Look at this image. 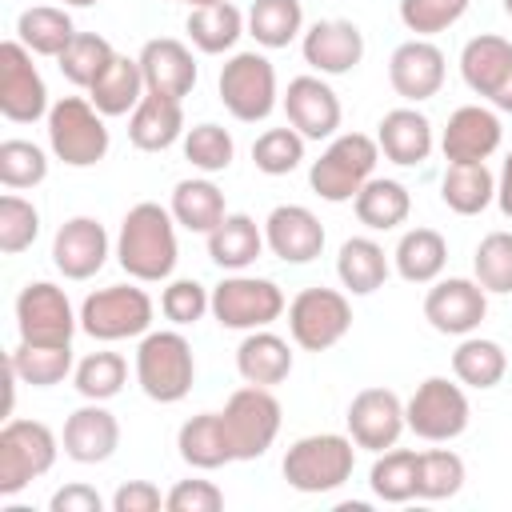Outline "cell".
Masks as SVG:
<instances>
[{"mask_svg": "<svg viewBox=\"0 0 512 512\" xmlns=\"http://www.w3.org/2000/svg\"><path fill=\"white\" fill-rule=\"evenodd\" d=\"M176 216L172 208L156 200H140L124 212L120 232H116V264L140 280V284H160L172 276L180 260V240H176Z\"/></svg>", "mask_w": 512, "mask_h": 512, "instance_id": "6da1fadb", "label": "cell"}, {"mask_svg": "<svg viewBox=\"0 0 512 512\" xmlns=\"http://www.w3.org/2000/svg\"><path fill=\"white\" fill-rule=\"evenodd\" d=\"M136 384L156 404H180L196 380V356L180 328L144 332L136 344Z\"/></svg>", "mask_w": 512, "mask_h": 512, "instance_id": "7a4b0ae2", "label": "cell"}, {"mask_svg": "<svg viewBox=\"0 0 512 512\" xmlns=\"http://www.w3.org/2000/svg\"><path fill=\"white\" fill-rule=\"evenodd\" d=\"M356 468V444L352 436L340 432H312L288 444L280 472L288 480V488L304 492V496H320V492H336L340 484L352 480Z\"/></svg>", "mask_w": 512, "mask_h": 512, "instance_id": "3957f363", "label": "cell"}, {"mask_svg": "<svg viewBox=\"0 0 512 512\" xmlns=\"http://www.w3.org/2000/svg\"><path fill=\"white\" fill-rule=\"evenodd\" d=\"M376 160H380V144L376 136L364 132H336L328 140V148L320 152V160H312L308 168V184L320 200L328 204H348L356 200V192L376 176Z\"/></svg>", "mask_w": 512, "mask_h": 512, "instance_id": "277c9868", "label": "cell"}, {"mask_svg": "<svg viewBox=\"0 0 512 512\" xmlns=\"http://www.w3.org/2000/svg\"><path fill=\"white\" fill-rule=\"evenodd\" d=\"M108 116L88 96H60L48 112V148L68 168H92L108 156Z\"/></svg>", "mask_w": 512, "mask_h": 512, "instance_id": "5b68a950", "label": "cell"}, {"mask_svg": "<svg viewBox=\"0 0 512 512\" xmlns=\"http://www.w3.org/2000/svg\"><path fill=\"white\" fill-rule=\"evenodd\" d=\"M152 316L156 304L152 296L136 284H108L84 296L80 304V332H88L100 344H116V340H140L144 332H152Z\"/></svg>", "mask_w": 512, "mask_h": 512, "instance_id": "8992f818", "label": "cell"}, {"mask_svg": "<svg viewBox=\"0 0 512 512\" xmlns=\"http://www.w3.org/2000/svg\"><path fill=\"white\" fill-rule=\"evenodd\" d=\"M404 420H408V432L428 440V444H448L456 436L468 432V420H472V404H468V392L464 384L452 376H428L416 384V392L404 400Z\"/></svg>", "mask_w": 512, "mask_h": 512, "instance_id": "52a82bcc", "label": "cell"}, {"mask_svg": "<svg viewBox=\"0 0 512 512\" xmlns=\"http://www.w3.org/2000/svg\"><path fill=\"white\" fill-rule=\"evenodd\" d=\"M60 436L44 420H4L0 428V496L24 492L32 480L52 472L60 456Z\"/></svg>", "mask_w": 512, "mask_h": 512, "instance_id": "ba28073f", "label": "cell"}, {"mask_svg": "<svg viewBox=\"0 0 512 512\" xmlns=\"http://www.w3.org/2000/svg\"><path fill=\"white\" fill-rule=\"evenodd\" d=\"M216 88H220V104L240 124H260L280 104L276 68H272V60L264 52H232L224 60V68H220Z\"/></svg>", "mask_w": 512, "mask_h": 512, "instance_id": "9c48e42d", "label": "cell"}, {"mask_svg": "<svg viewBox=\"0 0 512 512\" xmlns=\"http://www.w3.org/2000/svg\"><path fill=\"white\" fill-rule=\"evenodd\" d=\"M288 312V300L276 280L268 276H248V272H228L212 288V316L220 328L232 332H256L272 328Z\"/></svg>", "mask_w": 512, "mask_h": 512, "instance_id": "30bf717a", "label": "cell"}, {"mask_svg": "<svg viewBox=\"0 0 512 512\" xmlns=\"http://www.w3.org/2000/svg\"><path fill=\"white\" fill-rule=\"evenodd\" d=\"M352 328V300L340 288H300L288 300V336L304 352L336 348Z\"/></svg>", "mask_w": 512, "mask_h": 512, "instance_id": "8fae6325", "label": "cell"}, {"mask_svg": "<svg viewBox=\"0 0 512 512\" xmlns=\"http://www.w3.org/2000/svg\"><path fill=\"white\" fill-rule=\"evenodd\" d=\"M220 416H224V432H228L232 456L236 460H260L276 444V436H280L284 408L272 396V388L244 384V388H236L228 396V404H224Z\"/></svg>", "mask_w": 512, "mask_h": 512, "instance_id": "7c38bea8", "label": "cell"}, {"mask_svg": "<svg viewBox=\"0 0 512 512\" xmlns=\"http://www.w3.org/2000/svg\"><path fill=\"white\" fill-rule=\"evenodd\" d=\"M80 328V312L52 280H32L16 296V332L24 344H72Z\"/></svg>", "mask_w": 512, "mask_h": 512, "instance_id": "4fadbf2b", "label": "cell"}, {"mask_svg": "<svg viewBox=\"0 0 512 512\" xmlns=\"http://www.w3.org/2000/svg\"><path fill=\"white\" fill-rule=\"evenodd\" d=\"M48 84L32 64V52L12 36L0 44V116L12 124L48 120Z\"/></svg>", "mask_w": 512, "mask_h": 512, "instance_id": "5bb4252c", "label": "cell"}, {"mask_svg": "<svg viewBox=\"0 0 512 512\" xmlns=\"http://www.w3.org/2000/svg\"><path fill=\"white\" fill-rule=\"evenodd\" d=\"M460 76L496 112H512V40L496 32L472 36L460 48Z\"/></svg>", "mask_w": 512, "mask_h": 512, "instance_id": "9a60e30c", "label": "cell"}, {"mask_svg": "<svg viewBox=\"0 0 512 512\" xmlns=\"http://www.w3.org/2000/svg\"><path fill=\"white\" fill-rule=\"evenodd\" d=\"M348 436L356 448L364 452H388L400 444L408 420H404V400L392 392V388H360L352 400H348Z\"/></svg>", "mask_w": 512, "mask_h": 512, "instance_id": "2e32d148", "label": "cell"}, {"mask_svg": "<svg viewBox=\"0 0 512 512\" xmlns=\"http://www.w3.org/2000/svg\"><path fill=\"white\" fill-rule=\"evenodd\" d=\"M280 108L288 116V124L304 136V140H332L340 120H344V108H340V96L336 88L316 76V72H304V76H292L284 96H280Z\"/></svg>", "mask_w": 512, "mask_h": 512, "instance_id": "e0dca14e", "label": "cell"}, {"mask_svg": "<svg viewBox=\"0 0 512 512\" xmlns=\"http://www.w3.org/2000/svg\"><path fill=\"white\" fill-rule=\"evenodd\" d=\"M488 316V292L476 284V276H448L432 280L424 296V320L440 336H472Z\"/></svg>", "mask_w": 512, "mask_h": 512, "instance_id": "ac0fdd59", "label": "cell"}, {"mask_svg": "<svg viewBox=\"0 0 512 512\" xmlns=\"http://www.w3.org/2000/svg\"><path fill=\"white\" fill-rule=\"evenodd\" d=\"M444 72H448L444 52L428 36H412V40L396 44L388 56V84L404 104L432 100L444 88Z\"/></svg>", "mask_w": 512, "mask_h": 512, "instance_id": "d6986e66", "label": "cell"}, {"mask_svg": "<svg viewBox=\"0 0 512 512\" xmlns=\"http://www.w3.org/2000/svg\"><path fill=\"white\" fill-rule=\"evenodd\" d=\"M112 240L96 216H72L52 236V264L64 280H92L108 264Z\"/></svg>", "mask_w": 512, "mask_h": 512, "instance_id": "ffe728a7", "label": "cell"}, {"mask_svg": "<svg viewBox=\"0 0 512 512\" xmlns=\"http://www.w3.org/2000/svg\"><path fill=\"white\" fill-rule=\"evenodd\" d=\"M504 140V124L496 108L488 104H460L444 132H440V152L448 164H484Z\"/></svg>", "mask_w": 512, "mask_h": 512, "instance_id": "44dd1931", "label": "cell"}, {"mask_svg": "<svg viewBox=\"0 0 512 512\" xmlns=\"http://www.w3.org/2000/svg\"><path fill=\"white\" fill-rule=\"evenodd\" d=\"M324 224L304 204H276L264 216V244L284 264H312L324 252Z\"/></svg>", "mask_w": 512, "mask_h": 512, "instance_id": "7402d4cb", "label": "cell"}, {"mask_svg": "<svg viewBox=\"0 0 512 512\" xmlns=\"http://www.w3.org/2000/svg\"><path fill=\"white\" fill-rule=\"evenodd\" d=\"M300 52L316 76H348L364 60V32L352 20H316L300 36Z\"/></svg>", "mask_w": 512, "mask_h": 512, "instance_id": "603a6c76", "label": "cell"}, {"mask_svg": "<svg viewBox=\"0 0 512 512\" xmlns=\"http://www.w3.org/2000/svg\"><path fill=\"white\" fill-rule=\"evenodd\" d=\"M60 444L64 456L76 464H104L120 448V420L104 408V400H88L64 420Z\"/></svg>", "mask_w": 512, "mask_h": 512, "instance_id": "cb8c5ba5", "label": "cell"}, {"mask_svg": "<svg viewBox=\"0 0 512 512\" xmlns=\"http://www.w3.org/2000/svg\"><path fill=\"white\" fill-rule=\"evenodd\" d=\"M140 72H144V84L148 92L156 96H172V100H184L196 80H200V68H196V56L184 40L176 36H156L140 48Z\"/></svg>", "mask_w": 512, "mask_h": 512, "instance_id": "d4e9b609", "label": "cell"}, {"mask_svg": "<svg viewBox=\"0 0 512 512\" xmlns=\"http://www.w3.org/2000/svg\"><path fill=\"white\" fill-rule=\"evenodd\" d=\"M376 144H380L384 160H392L400 168H416V164H424L432 156L436 132H432V120L416 104H400V108H392V112L380 116Z\"/></svg>", "mask_w": 512, "mask_h": 512, "instance_id": "484cf974", "label": "cell"}, {"mask_svg": "<svg viewBox=\"0 0 512 512\" xmlns=\"http://www.w3.org/2000/svg\"><path fill=\"white\" fill-rule=\"evenodd\" d=\"M292 344L272 332V328H256L244 332L240 348H236V372L244 384H260V388H276L292 376Z\"/></svg>", "mask_w": 512, "mask_h": 512, "instance_id": "4316f807", "label": "cell"}, {"mask_svg": "<svg viewBox=\"0 0 512 512\" xmlns=\"http://www.w3.org/2000/svg\"><path fill=\"white\" fill-rule=\"evenodd\" d=\"M184 132H188L184 128V100H172V96L148 92L128 116V140L140 152H164L176 140H184Z\"/></svg>", "mask_w": 512, "mask_h": 512, "instance_id": "83f0119b", "label": "cell"}, {"mask_svg": "<svg viewBox=\"0 0 512 512\" xmlns=\"http://www.w3.org/2000/svg\"><path fill=\"white\" fill-rule=\"evenodd\" d=\"M264 224H256L248 212H228L212 232H208V260L224 272H244L260 260L264 252Z\"/></svg>", "mask_w": 512, "mask_h": 512, "instance_id": "f1b7e54d", "label": "cell"}, {"mask_svg": "<svg viewBox=\"0 0 512 512\" xmlns=\"http://www.w3.org/2000/svg\"><path fill=\"white\" fill-rule=\"evenodd\" d=\"M176 452L196 472H216V468H224V464L236 460L220 412H196V416H188L180 424V432H176Z\"/></svg>", "mask_w": 512, "mask_h": 512, "instance_id": "f546056e", "label": "cell"}, {"mask_svg": "<svg viewBox=\"0 0 512 512\" xmlns=\"http://www.w3.org/2000/svg\"><path fill=\"white\" fill-rule=\"evenodd\" d=\"M388 272L392 264L372 236H348L336 252V276L348 296H372L376 288H384Z\"/></svg>", "mask_w": 512, "mask_h": 512, "instance_id": "4dcf8cb0", "label": "cell"}, {"mask_svg": "<svg viewBox=\"0 0 512 512\" xmlns=\"http://www.w3.org/2000/svg\"><path fill=\"white\" fill-rule=\"evenodd\" d=\"M184 28H188V40L204 56H220V52H232L236 48V40L248 28V16L232 0H216V4H196L188 12V24Z\"/></svg>", "mask_w": 512, "mask_h": 512, "instance_id": "1f68e13d", "label": "cell"}, {"mask_svg": "<svg viewBox=\"0 0 512 512\" xmlns=\"http://www.w3.org/2000/svg\"><path fill=\"white\" fill-rule=\"evenodd\" d=\"M352 208H356V220L368 232H392V228H400L412 216V192L400 180H392V176H372L356 192Z\"/></svg>", "mask_w": 512, "mask_h": 512, "instance_id": "d6a6232c", "label": "cell"}, {"mask_svg": "<svg viewBox=\"0 0 512 512\" xmlns=\"http://www.w3.org/2000/svg\"><path fill=\"white\" fill-rule=\"evenodd\" d=\"M444 264H448V240L436 228H408L396 240L392 268H396L400 280H408V284H432V280H440Z\"/></svg>", "mask_w": 512, "mask_h": 512, "instance_id": "836d02e7", "label": "cell"}, {"mask_svg": "<svg viewBox=\"0 0 512 512\" xmlns=\"http://www.w3.org/2000/svg\"><path fill=\"white\" fill-rule=\"evenodd\" d=\"M148 96V84H144V72H140V60L136 56H120L100 72V80L88 88V100L104 112V116H132V108Z\"/></svg>", "mask_w": 512, "mask_h": 512, "instance_id": "e575fe53", "label": "cell"}, {"mask_svg": "<svg viewBox=\"0 0 512 512\" xmlns=\"http://www.w3.org/2000/svg\"><path fill=\"white\" fill-rule=\"evenodd\" d=\"M440 200L456 216H480L496 204V172L488 164H448L440 176Z\"/></svg>", "mask_w": 512, "mask_h": 512, "instance_id": "d590c367", "label": "cell"}, {"mask_svg": "<svg viewBox=\"0 0 512 512\" xmlns=\"http://www.w3.org/2000/svg\"><path fill=\"white\" fill-rule=\"evenodd\" d=\"M176 224L184 232H200L208 236L224 216H228V204H224V192L208 180V176H192V180H180L172 188V200H168Z\"/></svg>", "mask_w": 512, "mask_h": 512, "instance_id": "8d00e7d4", "label": "cell"}, {"mask_svg": "<svg viewBox=\"0 0 512 512\" xmlns=\"http://www.w3.org/2000/svg\"><path fill=\"white\" fill-rule=\"evenodd\" d=\"M76 36V24L68 16V8H56V4H36V8H24L16 16V40L32 52V56H60Z\"/></svg>", "mask_w": 512, "mask_h": 512, "instance_id": "74e56055", "label": "cell"}, {"mask_svg": "<svg viewBox=\"0 0 512 512\" xmlns=\"http://www.w3.org/2000/svg\"><path fill=\"white\" fill-rule=\"evenodd\" d=\"M508 372V352L488 340V336H460L456 352H452V376L464 384V388H476V392H488L504 380Z\"/></svg>", "mask_w": 512, "mask_h": 512, "instance_id": "f35d334b", "label": "cell"}, {"mask_svg": "<svg viewBox=\"0 0 512 512\" xmlns=\"http://www.w3.org/2000/svg\"><path fill=\"white\" fill-rule=\"evenodd\" d=\"M248 36L260 48H288L296 36H304V4L300 0H252Z\"/></svg>", "mask_w": 512, "mask_h": 512, "instance_id": "ab89813d", "label": "cell"}, {"mask_svg": "<svg viewBox=\"0 0 512 512\" xmlns=\"http://www.w3.org/2000/svg\"><path fill=\"white\" fill-rule=\"evenodd\" d=\"M8 364L16 368L20 384H32V388H52L68 380L76 368L72 344H24V340L8 352Z\"/></svg>", "mask_w": 512, "mask_h": 512, "instance_id": "60d3db41", "label": "cell"}, {"mask_svg": "<svg viewBox=\"0 0 512 512\" xmlns=\"http://www.w3.org/2000/svg\"><path fill=\"white\" fill-rule=\"evenodd\" d=\"M416 464H420V452H412V448L376 452V464L368 472L372 496L384 500V504H408V500H416Z\"/></svg>", "mask_w": 512, "mask_h": 512, "instance_id": "b9f144b4", "label": "cell"}, {"mask_svg": "<svg viewBox=\"0 0 512 512\" xmlns=\"http://www.w3.org/2000/svg\"><path fill=\"white\" fill-rule=\"evenodd\" d=\"M112 60H116V48H112L100 32H76L72 44L56 56V68H60V76H64L72 88H84V92H88Z\"/></svg>", "mask_w": 512, "mask_h": 512, "instance_id": "7bdbcfd3", "label": "cell"}, {"mask_svg": "<svg viewBox=\"0 0 512 512\" xmlns=\"http://www.w3.org/2000/svg\"><path fill=\"white\" fill-rule=\"evenodd\" d=\"M72 384H76V392H80L84 400H104V404H108V400L120 396L124 384H128V360H124L120 352H108V348L88 352L84 360H76Z\"/></svg>", "mask_w": 512, "mask_h": 512, "instance_id": "ee69618b", "label": "cell"}, {"mask_svg": "<svg viewBox=\"0 0 512 512\" xmlns=\"http://www.w3.org/2000/svg\"><path fill=\"white\" fill-rule=\"evenodd\" d=\"M468 480L464 460L452 448H428L416 464V500H452Z\"/></svg>", "mask_w": 512, "mask_h": 512, "instance_id": "f6af8a7d", "label": "cell"}, {"mask_svg": "<svg viewBox=\"0 0 512 512\" xmlns=\"http://www.w3.org/2000/svg\"><path fill=\"white\" fill-rule=\"evenodd\" d=\"M180 144H184V160H188L196 172H204V176H216V172H228V168H232L236 140H232V132H228L224 124L204 120V124L188 128Z\"/></svg>", "mask_w": 512, "mask_h": 512, "instance_id": "bcb514c9", "label": "cell"}, {"mask_svg": "<svg viewBox=\"0 0 512 512\" xmlns=\"http://www.w3.org/2000/svg\"><path fill=\"white\" fill-rule=\"evenodd\" d=\"M304 136L292 128V124H284V128H264L256 140H252V164H256V172H264V176H288V172H296L300 164H304Z\"/></svg>", "mask_w": 512, "mask_h": 512, "instance_id": "7dc6e473", "label": "cell"}, {"mask_svg": "<svg viewBox=\"0 0 512 512\" xmlns=\"http://www.w3.org/2000/svg\"><path fill=\"white\" fill-rule=\"evenodd\" d=\"M44 180H48V152L32 140L8 136L0 144V184L8 192H24V188H36Z\"/></svg>", "mask_w": 512, "mask_h": 512, "instance_id": "c3c4849f", "label": "cell"}, {"mask_svg": "<svg viewBox=\"0 0 512 512\" xmlns=\"http://www.w3.org/2000/svg\"><path fill=\"white\" fill-rule=\"evenodd\" d=\"M472 276L484 292L508 296L512 292V232H488L472 252Z\"/></svg>", "mask_w": 512, "mask_h": 512, "instance_id": "681fc988", "label": "cell"}, {"mask_svg": "<svg viewBox=\"0 0 512 512\" xmlns=\"http://www.w3.org/2000/svg\"><path fill=\"white\" fill-rule=\"evenodd\" d=\"M36 236H40V208L24 200L20 192H4L0 196V252L20 256L36 244Z\"/></svg>", "mask_w": 512, "mask_h": 512, "instance_id": "f907efd6", "label": "cell"}, {"mask_svg": "<svg viewBox=\"0 0 512 512\" xmlns=\"http://www.w3.org/2000/svg\"><path fill=\"white\" fill-rule=\"evenodd\" d=\"M160 312L164 320H172V328H188L196 320H204V312H212V292L200 280H168L160 292Z\"/></svg>", "mask_w": 512, "mask_h": 512, "instance_id": "816d5d0a", "label": "cell"}, {"mask_svg": "<svg viewBox=\"0 0 512 512\" xmlns=\"http://www.w3.org/2000/svg\"><path fill=\"white\" fill-rule=\"evenodd\" d=\"M472 0H400V24L412 32V36H436V32H448L464 12H468Z\"/></svg>", "mask_w": 512, "mask_h": 512, "instance_id": "f5cc1de1", "label": "cell"}, {"mask_svg": "<svg viewBox=\"0 0 512 512\" xmlns=\"http://www.w3.org/2000/svg\"><path fill=\"white\" fill-rule=\"evenodd\" d=\"M168 512H220L224 508V492L212 480H176L164 496Z\"/></svg>", "mask_w": 512, "mask_h": 512, "instance_id": "db71d44e", "label": "cell"}, {"mask_svg": "<svg viewBox=\"0 0 512 512\" xmlns=\"http://www.w3.org/2000/svg\"><path fill=\"white\" fill-rule=\"evenodd\" d=\"M112 512H160L164 508V496L152 480H128L112 492Z\"/></svg>", "mask_w": 512, "mask_h": 512, "instance_id": "11a10c76", "label": "cell"}, {"mask_svg": "<svg viewBox=\"0 0 512 512\" xmlns=\"http://www.w3.org/2000/svg\"><path fill=\"white\" fill-rule=\"evenodd\" d=\"M48 512H104V496L92 484L72 480V484H64V488L52 492Z\"/></svg>", "mask_w": 512, "mask_h": 512, "instance_id": "9f6ffc18", "label": "cell"}, {"mask_svg": "<svg viewBox=\"0 0 512 512\" xmlns=\"http://www.w3.org/2000/svg\"><path fill=\"white\" fill-rule=\"evenodd\" d=\"M496 204H500V212L512 220V152L504 156V164H500V172H496Z\"/></svg>", "mask_w": 512, "mask_h": 512, "instance_id": "6f0895ef", "label": "cell"}, {"mask_svg": "<svg viewBox=\"0 0 512 512\" xmlns=\"http://www.w3.org/2000/svg\"><path fill=\"white\" fill-rule=\"evenodd\" d=\"M92 4H100V0H64V8H92Z\"/></svg>", "mask_w": 512, "mask_h": 512, "instance_id": "680465c9", "label": "cell"}, {"mask_svg": "<svg viewBox=\"0 0 512 512\" xmlns=\"http://www.w3.org/2000/svg\"><path fill=\"white\" fill-rule=\"evenodd\" d=\"M188 8H196V4H216V0H184Z\"/></svg>", "mask_w": 512, "mask_h": 512, "instance_id": "91938a15", "label": "cell"}, {"mask_svg": "<svg viewBox=\"0 0 512 512\" xmlns=\"http://www.w3.org/2000/svg\"><path fill=\"white\" fill-rule=\"evenodd\" d=\"M504 12H508V16H512V0H504Z\"/></svg>", "mask_w": 512, "mask_h": 512, "instance_id": "94428289", "label": "cell"}, {"mask_svg": "<svg viewBox=\"0 0 512 512\" xmlns=\"http://www.w3.org/2000/svg\"><path fill=\"white\" fill-rule=\"evenodd\" d=\"M180 4H184V0H180Z\"/></svg>", "mask_w": 512, "mask_h": 512, "instance_id": "6125c7cd", "label": "cell"}]
</instances>
